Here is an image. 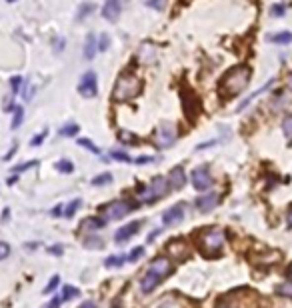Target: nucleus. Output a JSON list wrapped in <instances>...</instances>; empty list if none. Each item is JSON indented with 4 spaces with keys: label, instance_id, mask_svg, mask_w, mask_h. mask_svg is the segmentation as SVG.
<instances>
[{
    "label": "nucleus",
    "instance_id": "obj_1",
    "mask_svg": "<svg viewBox=\"0 0 292 308\" xmlns=\"http://www.w3.org/2000/svg\"><path fill=\"white\" fill-rule=\"evenodd\" d=\"M248 82H250V68L244 64H238V66L230 68L226 72V76L220 80V92H222V96L232 98L244 90Z\"/></svg>",
    "mask_w": 292,
    "mask_h": 308
},
{
    "label": "nucleus",
    "instance_id": "obj_2",
    "mask_svg": "<svg viewBox=\"0 0 292 308\" xmlns=\"http://www.w3.org/2000/svg\"><path fill=\"white\" fill-rule=\"evenodd\" d=\"M138 92H140V80L134 74H120L116 84H114L112 98L118 102H124V100L134 98Z\"/></svg>",
    "mask_w": 292,
    "mask_h": 308
},
{
    "label": "nucleus",
    "instance_id": "obj_3",
    "mask_svg": "<svg viewBox=\"0 0 292 308\" xmlns=\"http://www.w3.org/2000/svg\"><path fill=\"white\" fill-rule=\"evenodd\" d=\"M136 206H138V204H132V206H130V204L124 202V200H112V202L106 204V206L100 208V214H102L104 220H120L130 210H134Z\"/></svg>",
    "mask_w": 292,
    "mask_h": 308
},
{
    "label": "nucleus",
    "instance_id": "obj_4",
    "mask_svg": "<svg viewBox=\"0 0 292 308\" xmlns=\"http://www.w3.org/2000/svg\"><path fill=\"white\" fill-rule=\"evenodd\" d=\"M222 244H224V232L220 228L206 230L200 236V248L206 250V252H216V250L222 248Z\"/></svg>",
    "mask_w": 292,
    "mask_h": 308
},
{
    "label": "nucleus",
    "instance_id": "obj_5",
    "mask_svg": "<svg viewBox=\"0 0 292 308\" xmlns=\"http://www.w3.org/2000/svg\"><path fill=\"white\" fill-rule=\"evenodd\" d=\"M176 130H174V124L170 122H162L158 128H156V134H154V142L158 148H170L174 142H176Z\"/></svg>",
    "mask_w": 292,
    "mask_h": 308
},
{
    "label": "nucleus",
    "instance_id": "obj_6",
    "mask_svg": "<svg viewBox=\"0 0 292 308\" xmlns=\"http://www.w3.org/2000/svg\"><path fill=\"white\" fill-rule=\"evenodd\" d=\"M78 92L86 98H94L98 94V80H96V74L90 70L86 74H82L80 78V84H78Z\"/></svg>",
    "mask_w": 292,
    "mask_h": 308
},
{
    "label": "nucleus",
    "instance_id": "obj_7",
    "mask_svg": "<svg viewBox=\"0 0 292 308\" xmlns=\"http://www.w3.org/2000/svg\"><path fill=\"white\" fill-rule=\"evenodd\" d=\"M192 186L196 188V190H208L210 186H212V176H210V172H208V168L206 166H198V168H194L192 170Z\"/></svg>",
    "mask_w": 292,
    "mask_h": 308
},
{
    "label": "nucleus",
    "instance_id": "obj_8",
    "mask_svg": "<svg viewBox=\"0 0 292 308\" xmlns=\"http://www.w3.org/2000/svg\"><path fill=\"white\" fill-rule=\"evenodd\" d=\"M172 270H174V268H172V262L166 258V256H158V258H154L152 264H150V268H148V272L154 274V276L160 278V280H164L166 276H170Z\"/></svg>",
    "mask_w": 292,
    "mask_h": 308
},
{
    "label": "nucleus",
    "instance_id": "obj_9",
    "mask_svg": "<svg viewBox=\"0 0 292 308\" xmlns=\"http://www.w3.org/2000/svg\"><path fill=\"white\" fill-rule=\"evenodd\" d=\"M184 218V204H174L162 214V224L164 226H174Z\"/></svg>",
    "mask_w": 292,
    "mask_h": 308
},
{
    "label": "nucleus",
    "instance_id": "obj_10",
    "mask_svg": "<svg viewBox=\"0 0 292 308\" xmlns=\"http://www.w3.org/2000/svg\"><path fill=\"white\" fill-rule=\"evenodd\" d=\"M216 204H218V194L216 192H208V194L194 200V206H196L200 212H210L212 208H216Z\"/></svg>",
    "mask_w": 292,
    "mask_h": 308
},
{
    "label": "nucleus",
    "instance_id": "obj_11",
    "mask_svg": "<svg viewBox=\"0 0 292 308\" xmlns=\"http://www.w3.org/2000/svg\"><path fill=\"white\" fill-rule=\"evenodd\" d=\"M120 0H106L104 6H102V16L108 22H116L120 18Z\"/></svg>",
    "mask_w": 292,
    "mask_h": 308
},
{
    "label": "nucleus",
    "instance_id": "obj_12",
    "mask_svg": "<svg viewBox=\"0 0 292 308\" xmlns=\"http://www.w3.org/2000/svg\"><path fill=\"white\" fill-rule=\"evenodd\" d=\"M140 226H142L140 222H130V224H126V226L118 228V230H116V234H114V240H116V242H120V244H122V242H126V240H130V238H132V236L140 230Z\"/></svg>",
    "mask_w": 292,
    "mask_h": 308
},
{
    "label": "nucleus",
    "instance_id": "obj_13",
    "mask_svg": "<svg viewBox=\"0 0 292 308\" xmlns=\"http://www.w3.org/2000/svg\"><path fill=\"white\" fill-rule=\"evenodd\" d=\"M166 250H168L170 256H174V258H178V260H184L188 256V246L182 240H170L166 244Z\"/></svg>",
    "mask_w": 292,
    "mask_h": 308
},
{
    "label": "nucleus",
    "instance_id": "obj_14",
    "mask_svg": "<svg viewBox=\"0 0 292 308\" xmlns=\"http://www.w3.org/2000/svg\"><path fill=\"white\" fill-rule=\"evenodd\" d=\"M150 188H152V192H154L156 200H158V198H162V196H166V194H168V190H170L168 178H164V176H156V178L150 182Z\"/></svg>",
    "mask_w": 292,
    "mask_h": 308
},
{
    "label": "nucleus",
    "instance_id": "obj_15",
    "mask_svg": "<svg viewBox=\"0 0 292 308\" xmlns=\"http://www.w3.org/2000/svg\"><path fill=\"white\" fill-rule=\"evenodd\" d=\"M168 184H170V188H174V190H180L184 184H186V174H184V170L182 168H172L170 170V174H168Z\"/></svg>",
    "mask_w": 292,
    "mask_h": 308
},
{
    "label": "nucleus",
    "instance_id": "obj_16",
    "mask_svg": "<svg viewBox=\"0 0 292 308\" xmlns=\"http://www.w3.org/2000/svg\"><path fill=\"white\" fill-rule=\"evenodd\" d=\"M160 282H162L160 278H156V276L150 274V272H146V274L142 276V280H140V290H142L144 294H148V292H152Z\"/></svg>",
    "mask_w": 292,
    "mask_h": 308
},
{
    "label": "nucleus",
    "instance_id": "obj_17",
    "mask_svg": "<svg viewBox=\"0 0 292 308\" xmlns=\"http://www.w3.org/2000/svg\"><path fill=\"white\" fill-rule=\"evenodd\" d=\"M98 52V42H96V36L94 34H88L86 36V42H84V58L86 60H92Z\"/></svg>",
    "mask_w": 292,
    "mask_h": 308
},
{
    "label": "nucleus",
    "instance_id": "obj_18",
    "mask_svg": "<svg viewBox=\"0 0 292 308\" xmlns=\"http://www.w3.org/2000/svg\"><path fill=\"white\" fill-rule=\"evenodd\" d=\"M106 226V220L104 218H96V216H90L86 218L82 224H80V230H100Z\"/></svg>",
    "mask_w": 292,
    "mask_h": 308
},
{
    "label": "nucleus",
    "instance_id": "obj_19",
    "mask_svg": "<svg viewBox=\"0 0 292 308\" xmlns=\"http://www.w3.org/2000/svg\"><path fill=\"white\" fill-rule=\"evenodd\" d=\"M272 84H274V80H268V82H266V84H264L262 88H258V92H254V94H250V96H246L244 100H242V102H240V106H238V112H242V110H244V108H246V106L250 104V102H252L254 98H256V96L264 94V92H266V90H268V88H270Z\"/></svg>",
    "mask_w": 292,
    "mask_h": 308
},
{
    "label": "nucleus",
    "instance_id": "obj_20",
    "mask_svg": "<svg viewBox=\"0 0 292 308\" xmlns=\"http://www.w3.org/2000/svg\"><path fill=\"white\" fill-rule=\"evenodd\" d=\"M268 38L274 44H290L292 42V32H276V34H270Z\"/></svg>",
    "mask_w": 292,
    "mask_h": 308
},
{
    "label": "nucleus",
    "instance_id": "obj_21",
    "mask_svg": "<svg viewBox=\"0 0 292 308\" xmlns=\"http://www.w3.org/2000/svg\"><path fill=\"white\" fill-rule=\"evenodd\" d=\"M274 292H276L278 296H284V298H292V280H288V282H282V284H278V286L274 288Z\"/></svg>",
    "mask_w": 292,
    "mask_h": 308
},
{
    "label": "nucleus",
    "instance_id": "obj_22",
    "mask_svg": "<svg viewBox=\"0 0 292 308\" xmlns=\"http://www.w3.org/2000/svg\"><path fill=\"white\" fill-rule=\"evenodd\" d=\"M82 244H84L86 248H102V246H104V240L98 238V234H96V236H86V238L82 240Z\"/></svg>",
    "mask_w": 292,
    "mask_h": 308
},
{
    "label": "nucleus",
    "instance_id": "obj_23",
    "mask_svg": "<svg viewBox=\"0 0 292 308\" xmlns=\"http://www.w3.org/2000/svg\"><path fill=\"white\" fill-rule=\"evenodd\" d=\"M80 204H82V202H80L78 198H74L72 202H68V206H64V212H62L64 218H72V216L76 214V210L80 208Z\"/></svg>",
    "mask_w": 292,
    "mask_h": 308
},
{
    "label": "nucleus",
    "instance_id": "obj_24",
    "mask_svg": "<svg viewBox=\"0 0 292 308\" xmlns=\"http://www.w3.org/2000/svg\"><path fill=\"white\" fill-rule=\"evenodd\" d=\"M112 182V174L110 172H104V174H98L92 178V186H104V184H110Z\"/></svg>",
    "mask_w": 292,
    "mask_h": 308
},
{
    "label": "nucleus",
    "instance_id": "obj_25",
    "mask_svg": "<svg viewBox=\"0 0 292 308\" xmlns=\"http://www.w3.org/2000/svg\"><path fill=\"white\" fill-rule=\"evenodd\" d=\"M56 170H58V172H62V174H70V172H74V164H72L70 160L62 158V160H58V162H56Z\"/></svg>",
    "mask_w": 292,
    "mask_h": 308
},
{
    "label": "nucleus",
    "instance_id": "obj_26",
    "mask_svg": "<svg viewBox=\"0 0 292 308\" xmlns=\"http://www.w3.org/2000/svg\"><path fill=\"white\" fill-rule=\"evenodd\" d=\"M126 260V256H120V254H114V256H108L106 258V266L108 268H116V266H122V262Z\"/></svg>",
    "mask_w": 292,
    "mask_h": 308
},
{
    "label": "nucleus",
    "instance_id": "obj_27",
    "mask_svg": "<svg viewBox=\"0 0 292 308\" xmlns=\"http://www.w3.org/2000/svg\"><path fill=\"white\" fill-rule=\"evenodd\" d=\"M80 292H78V288H74V286H70V284H66L64 288H62V300H72V298H76Z\"/></svg>",
    "mask_w": 292,
    "mask_h": 308
},
{
    "label": "nucleus",
    "instance_id": "obj_28",
    "mask_svg": "<svg viewBox=\"0 0 292 308\" xmlns=\"http://www.w3.org/2000/svg\"><path fill=\"white\" fill-rule=\"evenodd\" d=\"M282 132H284L286 140H288V142H292V114L284 118V122H282Z\"/></svg>",
    "mask_w": 292,
    "mask_h": 308
},
{
    "label": "nucleus",
    "instance_id": "obj_29",
    "mask_svg": "<svg viewBox=\"0 0 292 308\" xmlns=\"http://www.w3.org/2000/svg\"><path fill=\"white\" fill-rule=\"evenodd\" d=\"M92 10H94V4H90V2L82 4V6H80V10H78V14H76V20H84L86 16H90V14H92Z\"/></svg>",
    "mask_w": 292,
    "mask_h": 308
},
{
    "label": "nucleus",
    "instance_id": "obj_30",
    "mask_svg": "<svg viewBox=\"0 0 292 308\" xmlns=\"http://www.w3.org/2000/svg\"><path fill=\"white\" fill-rule=\"evenodd\" d=\"M118 140L124 142V144H136V142H138L136 136H134L132 132H128V130H120V132H118Z\"/></svg>",
    "mask_w": 292,
    "mask_h": 308
},
{
    "label": "nucleus",
    "instance_id": "obj_31",
    "mask_svg": "<svg viewBox=\"0 0 292 308\" xmlns=\"http://www.w3.org/2000/svg\"><path fill=\"white\" fill-rule=\"evenodd\" d=\"M22 118H24V108L22 106H16L14 108V120H12V130H16L20 124H22Z\"/></svg>",
    "mask_w": 292,
    "mask_h": 308
},
{
    "label": "nucleus",
    "instance_id": "obj_32",
    "mask_svg": "<svg viewBox=\"0 0 292 308\" xmlns=\"http://www.w3.org/2000/svg\"><path fill=\"white\" fill-rule=\"evenodd\" d=\"M110 158H112V160H118V162H132V158L128 156V154H124V152H120V150H112V152H110Z\"/></svg>",
    "mask_w": 292,
    "mask_h": 308
},
{
    "label": "nucleus",
    "instance_id": "obj_33",
    "mask_svg": "<svg viewBox=\"0 0 292 308\" xmlns=\"http://www.w3.org/2000/svg\"><path fill=\"white\" fill-rule=\"evenodd\" d=\"M78 134V124H66L60 128V136H76Z\"/></svg>",
    "mask_w": 292,
    "mask_h": 308
},
{
    "label": "nucleus",
    "instance_id": "obj_34",
    "mask_svg": "<svg viewBox=\"0 0 292 308\" xmlns=\"http://www.w3.org/2000/svg\"><path fill=\"white\" fill-rule=\"evenodd\" d=\"M34 166H38V162H36V160H30V162H24V164H20V166H14V168H12V172L18 176V174H22L24 170H28V168H34Z\"/></svg>",
    "mask_w": 292,
    "mask_h": 308
},
{
    "label": "nucleus",
    "instance_id": "obj_35",
    "mask_svg": "<svg viewBox=\"0 0 292 308\" xmlns=\"http://www.w3.org/2000/svg\"><path fill=\"white\" fill-rule=\"evenodd\" d=\"M216 308H236V302H234L230 296H222V298L216 302Z\"/></svg>",
    "mask_w": 292,
    "mask_h": 308
},
{
    "label": "nucleus",
    "instance_id": "obj_36",
    "mask_svg": "<svg viewBox=\"0 0 292 308\" xmlns=\"http://www.w3.org/2000/svg\"><path fill=\"white\" fill-rule=\"evenodd\" d=\"M76 142H78L80 146H84V148H88V150H92L94 154H100V148H98V146H94V144H92V142H90L88 138H78Z\"/></svg>",
    "mask_w": 292,
    "mask_h": 308
},
{
    "label": "nucleus",
    "instance_id": "obj_37",
    "mask_svg": "<svg viewBox=\"0 0 292 308\" xmlns=\"http://www.w3.org/2000/svg\"><path fill=\"white\" fill-rule=\"evenodd\" d=\"M142 254H144V248H142V246H136V248L126 256V260H128V262H136Z\"/></svg>",
    "mask_w": 292,
    "mask_h": 308
},
{
    "label": "nucleus",
    "instance_id": "obj_38",
    "mask_svg": "<svg viewBox=\"0 0 292 308\" xmlns=\"http://www.w3.org/2000/svg\"><path fill=\"white\" fill-rule=\"evenodd\" d=\"M10 86H12V94H18L22 88V76H12L10 78Z\"/></svg>",
    "mask_w": 292,
    "mask_h": 308
},
{
    "label": "nucleus",
    "instance_id": "obj_39",
    "mask_svg": "<svg viewBox=\"0 0 292 308\" xmlns=\"http://www.w3.org/2000/svg\"><path fill=\"white\" fill-rule=\"evenodd\" d=\"M58 282H60V276H52V278H50V282H48V284H46V288H44V294H48V292L56 290Z\"/></svg>",
    "mask_w": 292,
    "mask_h": 308
},
{
    "label": "nucleus",
    "instance_id": "obj_40",
    "mask_svg": "<svg viewBox=\"0 0 292 308\" xmlns=\"http://www.w3.org/2000/svg\"><path fill=\"white\" fill-rule=\"evenodd\" d=\"M8 254H10V246H8L6 242H2V240H0V260L8 258Z\"/></svg>",
    "mask_w": 292,
    "mask_h": 308
},
{
    "label": "nucleus",
    "instance_id": "obj_41",
    "mask_svg": "<svg viewBox=\"0 0 292 308\" xmlns=\"http://www.w3.org/2000/svg\"><path fill=\"white\" fill-rule=\"evenodd\" d=\"M284 12H286V6H284V4H274V6L270 8V14H272V16H284Z\"/></svg>",
    "mask_w": 292,
    "mask_h": 308
},
{
    "label": "nucleus",
    "instance_id": "obj_42",
    "mask_svg": "<svg viewBox=\"0 0 292 308\" xmlns=\"http://www.w3.org/2000/svg\"><path fill=\"white\" fill-rule=\"evenodd\" d=\"M108 46H110V36H108V34H100L98 50H108Z\"/></svg>",
    "mask_w": 292,
    "mask_h": 308
},
{
    "label": "nucleus",
    "instance_id": "obj_43",
    "mask_svg": "<svg viewBox=\"0 0 292 308\" xmlns=\"http://www.w3.org/2000/svg\"><path fill=\"white\" fill-rule=\"evenodd\" d=\"M44 136H46V130H42L40 134H36L32 140H30V146H40L44 142Z\"/></svg>",
    "mask_w": 292,
    "mask_h": 308
},
{
    "label": "nucleus",
    "instance_id": "obj_44",
    "mask_svg": "<svg viewBox=\"0 0 292 308\" xmlns=\"http://www.w3.org/2000/svg\"><path fill=\"white\" fill-rule=\"evenodd\" d=\"M164 0H146V6H152V8H162Z\"/></svg>",
    "mask_w": 292,
    "mask_h": 308
},
{
    "label": "nucleus",
    "instance_id": "obj_45",
    "mask_svg": "<svg viewBox=\"0 0 292 308\" xmlns=\"http://www.w3.org/2000/svg\"><path fill=\"white\" fill-rule=\"evenodd\" d=\"M60 302H62V298H58V296H56V298H52L50 302H48L44 308H58V306H60Z\"/></svg>",
    "mask_w": 292,
    "mask_h": 308
},
{
    "label": "nucleus",
    "instance_id": "obj_46",
    "mask_svg": "<svg viewBox=\"0 0 292 308\" xmlns=\"http://www.w3.org/2000/svg\"><path fill=\"white\" fill-rule=\"evenodd\" d=\"M48 252H52V254H56V256H60V254H62V246L56 244V246H52V248H48Z\"/></svg>",
    "mask_w": 292,
    "mask_h": 308
},
{
    "label": "nucleus",
    "instance_id": "obj_47",
    "mask_svg": "<svg viewBox=\"0 0 292 308\" xmlns=\"http://www.w3.org/2000/svg\"><path fill=\"white\" fill-rule=\"evenodd\" d=\"M78 308H98V306H96V302H92V300H86V302H82Z\"/></svg>",
    "mask_w": 292,
    "mask_h": 308
},
{
    "label": "nucleus",
    "instance_id": "obj_48",
    "mask_svg": "<svg viewBox=\"0 0 292 308\" xmlns=\"http://www.w3.org/2000/svg\"><path fill=\"white\" fill-rule=\"evenodd\" d=\"M64 210H62V204H58V206L56 208H52V216H60Z\"/></svg>",
    "mask_w": 292,
    "mask_h": 308
},
{
    "label": "nucleus",
    "instance_id": "obj_49",
    "mask_svg": "<svg viewBox=\"0 0 292 308\" xmlns=\"http://www.w3.org/2000/svg\"><path fill=\"white\" fill-rule=\"evenodd\" d=\"M32 90H34L32 86H28V88H26V92H24V98H26V100H30V98H32Z\"/></svg>",
    "mask_w": 292,
    "mask_h": 308
},
{
    "label": "nucleus",
    "instance_id": "obj_50",
    "mask_svg": "<svg viewBox=\"0 0 292 308\" xmlns=\"http://www.w3.org/2000/svg\"><path fill=\"white\" fill-rule=\"evenodd\" d=\"M62 46H64V40L58 38V40H56V50H62Z\"/></svg>",
    "mask_w": 292,
    "mask_h": 308
},
{
    "label": "nucleus",
    "instance_id": "obj_51",
    "mask_svg": "<svg viewBox=\"0 0 292 308\" xmlns=\"http://www.w3.org/2000/svg\"><path fill=\"white\" fill-rule=\"evenodd\" d=\"M136 162H138V164H144V162H152V158H144V156H142V158H138Z\"/></svg>",
    "mask_w": 292,
    "mask_h": 308
},
{
    "label": "nucleus",
    "instance_id": "obj_52",
    "mask_svg": "<svg viewBox=\"0 0 292 308\" xmlns=\"http://www.w3.org/2000/svg\"><path fill=\"white\" fill-rule=\"evenodd\" d=\"M288 226H292V208L288 210Z\"/></svg>",
    "mask_w": 292,
    "mask_h": 308
},
{
    "label": "nucleus",
    "instance_id": "obj_53",
    "mask_svg": "<svg viewBox=\"0 0 292 308\" xmlns=\"http://www.w3.org/2000/svg\"><path fill=\"white\" fill-rule=\"evenodd\" d=\"M8 214H10V210H8V208H6V210H4V214H2V216H4V218H2V220H4V222H6V220H8Z\"/></svg>",
    "mask_w": 292,
    "mask_h": 308
},
{
    "label": "nucleus",
    "instance_id": "obj_54",
    "mask_svg": "<svg viewBox=\"0 0 292 308\" xmlns=\"http://www.w3.org/2000/svg\"><path fill=\"white\" fill-rule=\"evenodd\" d=\"M6 2H16V0H6Z\"/></svg>",
    "mask_w": 292,
    "mask_h": 308
}]
</instances>
